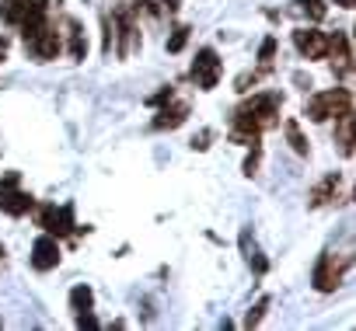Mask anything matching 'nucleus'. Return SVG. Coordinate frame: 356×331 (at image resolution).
I'll return each instance as SVG.
<instances>
[{"mask_svg": "<svg viewBox=\"0 0 356 331\" xmlns=\"http://www.w3.org/2000/svg\"><path fill=\"white\" fill-rule=\"evenodd\" d=\"M192 147H196V150H207V147H210V129H202V133L192 140Z\"/></svg>", "mask_w": 356, "mask_h": 331, "instance_id": "obj_27", "label": "nucleus"}, {"mask_svg": "<svg viewBox=\"0 0 356 331\" xmlns=\"http://www.w3.org/2000/svg\"><path fill=\"white\" fill-rule=\"evenodd\" d=\"M161 4H165L168 11H178V4H182V0H161Z\"/></svg>", "mask_w": 356, "mask_h": 331, "instance_id": "obj_29", "label": "nucleus"}, {"mask_svg": "<svg viewBox=\"0 0 356 331\" xmlns=\"http://www.w3.org/2000/svg\"><path fill=\"white\" fill-rule=\"evenodd\" d=\"M185 42H189V25H178V28L171 32V39H168V52H182Z\"/></svg>", "mask_w": 356, "mask_h": 331, "instance_id": "obj_20", "label": "nucleus"}, {"mask_svg": "<svg viewBox=\"0 0 356 331\" xmlns=\"http://www.w3.org/2000/svg\"><path fill=\"white\" fill-rule=\"evenodd\" d=\"M259 157H262V153H259V147H251V153H248V160H244V175H248V178L255 175V168H259Z\"/></svg>", "mask_w": 356, "mask_h": 331, "instance_id": "obj_25", "label": "nucleus"}, {"mask_svg": "<svg viewBox=\"0 0 356 331\" xmlns=\"http://www.w3.org/2000/svg\"><path fill=\"white\" fill-rule=\"evenodd\" d=\"M266 310H269V297H262V300H259L255 307L248 310V317H244V328H255V324H259V321L266 317Z\"/></svg>", "mask_w": 356, "mask_h": 331, "instance_id": "obj_19", "label": "nucleus"}, {"mask_svg": "<svg viewBox=\"0 0 356 331\" xmlns=\"http://www.w3.org/2000/svg\"><path fill=\"white\" fill-rule=\"evenodd\" d=\"M244 255H248V265H251V268H255V275H266V268H269V261H266V258H262L259 251H251V248H248Z\"/></svg>", "mask_w": 356, "mask_h": 331, "instance_id": "obj_22", "label": "nucleus"}, {"mask_svg": "<svg viewBox=\"0 0 356 331\" xmlns=\"http://www.w3.org/2000/svg\"><path fill=\"white\" fill-rule=\"evenodd\" d=\"M273 56H276V39H273V35H266V39H262V45H259V60L269 67V63H273Z\"/></svg>", "mask_w": 356, "mask_h": 331, "instance_id": "obj_21", "label": "nucleus"}, {"mask_svg": "<svg viewBox=\"0 0 356 331\" xmlns=\"http://www.w3.org/2000/svg\"><path fill=\"white\" fill-rule=\"evenodd\" d=\"M353 112V94L346 87H335V91H322L308 101V119L311 122H325V119H342Z\"/></svg>", "mask_w": 356, "mask_h": 331, "instance_id": "obj_1", "label": "nucleus"}, {"mask_svg": "<svg viewBox=\"0 0 356 331\" xmlns=\"http://www.w3.org/2000/svg\"><path fill=\"white\" fill-rule=\"evenodd\" d=\"M342 272H346V258L325 251V255L318 258V265H315V275H311L315 290H318V293H335V290L342 286Z\"/></svg>", "mask_w": 356, "mask_h": 331, "instance_id": "obj_2", "label": "nucleus"}, {"mask_svg": "<svg viewBox=\"0 0 356 331\" xmlns=\"http://www.w3.org/2000/svg\"><path fill=\"white\" fill-rule=\"evenodd\" d=\"M39 224L45 227V234H53V237H63V234H70L74 231V206L67 202V206H42V213H39Z\"/></svg>", "mask_w": 356, "mask_h": 331, "instance_id": "obj_4", "label": "nucleus"}, {"mask_svg": "<svg viewBox=\"0 0 356 331\" xmlns=\"http://www.w3.org/2000/svg\"><path fill=\"white\" fill-rule=\"evenodd\" d=\"M70 307H74V310H91V307H94V290L84 286V283L74 286V290H70Z\"/></svg>", "mask_w": 356, "mask_h": 331, "instance_id": "obj_14", "label": "nucleus"}, {"mask_svg": "<svg viewBox=\"0 0 356 331\" xmlns=\"http://www.w3.org/2000/svg\"><path fill=\"white\" fill-rule=\"evenodd\" d=\"M67 28H70V56L81 63L87 56V39H84V32H81L77 21H67Z\"/></svg>", "mask_w": 356, "mask_h": 331, "instance_id": "obj_13", "label": "nucleus"}, {"mask_svg": "<svg viewBox=\"0 0 356 331\" xmlns=\"http://www.w3.org/2000/svg\"><path fill=\"white\" fill-rule=\"evenodd\" d=\"M328 52H332V67L339 77H346L353 70V49H349V35L346 32H335L328 39Z\"/></svg>", "mask_w": 356, "mask_h": 331, "instance_id": "obj_8", "label": "nucleus"}, {"mask_svg": "<svg viewBox=\"0 0 356 331\" xmlns=\"http://www.w3.org/2000/svg\"><path fill=\"white\" fill-rule=\"evenodd\" d=\"M32 195H25V192H14V189H8V192H0V209H4L8 216H25L28 209H32Z\"/></svg>", "mask_w": 356, "mask_h": 331, "instance_id": "obj_12", "label": "nucleus"}, {"mask_svg": "<svg viewBox=\"0 0 356 331\" xmlns=\"http://www.w3.org/2000/svg\"><path fill=\"white\" fill-rule=\"evenodd\" d=\"M32 52H35V60H56V52H60V35L53 28H42L32 42H25Z\"/></svg>", "mask_w": 356, "mask_h": 331, "instance_id": "obj_9", "label": "nucleus"}, {"mask_svg": "<svg viewBox=\"0 0 356 331\" xmlns=\"http://www.w3.org/2000/svg\"><path fill=\"white\" fill-rule=\"evenodd\" d=\"M116 35H119L116 52L126 60L129 52L136 49V25H133V11H129V8H119V11H116Z\"/></svg>", "mask_w": 356, "mask_h": 331, "instance_id": "obj_7", "label": "nucleus"}, {"mask_svg": "<svg viewBox=\"0 0 356 331\" xmlns=\"http://www.w3.org/2000/svg\"><path fill=\"white\" fill-rule=\"evenodd\" d=\"M77 328H87V331H94V328H101V324H98V317H94L91 310H77Z\"/></svg>", "mask_w": 356, "mask_h": 331, "instance_id": "obj_24", "label": "nucleus"}, {"mask_svg": "<svg viewBox=\"0 0 356 331\" xmlns=\"http://www.w3.org/2000/svg\"><path fill=\"white\" fill-rule=\"evenodd\" d=\"M293 45H297L308 60H322L325 52H328V35L318 32V28H297V32H293Z\"/></svg>", "mask_w": 356, "mask_h": 331, "instance_id": "obj_6", "label": "nucleus"}, {"mask_svg": "<svg viewBox=\"0 0 356 331\" xmlns=\"http://www.w3.org/2000/svg\"><path fill=\"white\" fill-rule=\"evenodd\" d=\"M185 119H189V105H185V101H178V105H165L161 112L154 116V122H150V126H154V129L161 133V129H178Z\"/></svg>", "mask_w": 356, "mask_h": 331, "instance_id": "obj_10", "label": "nucleus"}, {"mask_svg": "<svg viewBox=\"0 0 356 331\" xmlns=\"http://www.w3.org/2000/svg\"><path fill=\"white\" fill-rule=\"evenodd\" d=\"M286 140H290V147H293L300 157H308V140H304V133H300L297 119H286Z\"/></svg>", "mask_w": 356, "mask_h": 331, "instance_id": "obj_15", "label": "nucleus"}, {"mask_svg": "<svg viewBox=\"0 0 356 331\" xmlns=\"http://www.w3.org/2000/svg\"><path fill=\"white\" fill-rule=\"evenodd\" d=\"M8 189H18V171L4 175V182H0V192H8Z\"/></svg>", "mask_w": 356, "mask_h": 331, "instance_id": "obj_28", "label": "nucleus"}, {"mask_svg": "<svg viewBox=\"0 0 356 331\" xmlns=\"http://www.w3.org/2000/svg\"><path fill=\"white\" fill-rule=\"evenodd\" d=\"M339 182H342V175H339V171L325 175V178H322V182L311 189V199H308V202H311L315 209H318V206H325L328 199H335V192H339Z\"/></svg>", "mask_w": 356, "mask_h": 331, "instance_id": "obj_11", "label": "nucleus"}, {"mask_svg": "<svg viewBox=\"0 0 356 331\" xmlns=\"http://www.w3.org/2000/svg\"><path fill=\"white\" fill-rule=\"evenodd\" d=\"M32 265H35L39 272H49V268L60 265V241H56L53 234L35 237V244H32Z\"/></svg>", "mask_w": 356, "mask_h": 331, "instance_id": "obj_5", "label": "nucleus"}, {"mask_svg": "<svg viewBox=\"0 0 356 331\" xmlns=\"http://www.w3.org/2000/svg\"><path fill=\"white\" fill-rule=\"evenodd\" d=\"M0 14H4V21L18 25L25 18V0H4V4H0Z\"/></svg>", "mask_w": 356, "mask_h": 331, "instance_id": "obj_17", "label": "nucleus"}, {"mask_svg": "<svg viewBox=\"0 0 356 331\" xmlns=\"http://www.w3.org/2000/svg\"><path fill=\"white\" fill-rule=\"evenodd\" d=\"M192 81H196L202 91H213V87H217V81H220V60H217L213 49H199V52H196Z\"/></svg>", "mask_w": 356, "mask_h": 331, "instance_id": "obj_3", "label": "nucleus"}, {"mask_svg": "<svg viewBox=\"0 0 356 331\" xmlns=\"http://www.w3.org/2000/svg\"><path fill=\"white\" fill-rule=\"evenodd\" d=\"M53 4H60V0H25V8H28V11H39V14H45Z\"/></svg>", "mask_w": 356, "mask_h": 331, "instance_id": "obj_26", "label": "nucleus"}, {"mask_svg": "<svg viewBox=\"0 0 356 331\" xmlns=\"http://www.w3.org/2000/svg\"><path fill=\"white\" fill-rule=\"evenodd\" d=\"M4 56H8V42H4V35H0V63H4Z\"/></svg>", "mask_w": 356, "mask_h": 331, "instance_id": "obj_31", "label": "nucleus"}, {"mask_svg": "<svg viewBox=\"0 0 356 331\" xmlns=\"http://www.w3.org/2000/svg\"><path fill=\"white\" fill-rule=\"evenodd\" d=\"M335 4H339V8H346V11H353V8H356V0H335Z\"/></svg>", "mask_w": 356, "mask_h": 331, "instance_id": "obj_30", "label": "nucleus"}, {"mask_svg": "<svg viewBox=\"0 0 356 331\" xmlns=\"http://www.w3.org/2000/svg\"><path fill=\"white\" fill-rule=\"evenodd\" d=\"M171 94H175L171 87H161L158 94H150V98H147V105H150V108H161V105H168V101H171Z\"/></svg>", "mask_w": 356, "mask_h": 331, "instance_id": "obj_23", "label": "nucleus"}, {"mask_svg": "<svg viewBox=\"0 0 356 331\" xmlns=\"http://www.w3.org/2000/svg\"><path fill=\"white\" fill-rule=\"evenodd\" d=\"M297 4H300L304 11H308V18H311V21H325V14H328V8L322 4V0H297Z\"/></svg>", "mask_w": 356, "mask_h": 331, "instance_id": "obj_18", "label": "nucleus"}, {"mask_svg": "<svg viewBox=\"0 0 356 331\" xmlns=\"http://www.w3.org/2000/svg\"><path fill=\"white\" fill-rule=\"evenodd\" d=\"M339 143H342V153L349 157L353 153V112L339 119Z\"/></svg>", "mask_w": 356, "mask_h": 331, "instance_id": "obj_16", "label": "nucleus"}]
</instances>
